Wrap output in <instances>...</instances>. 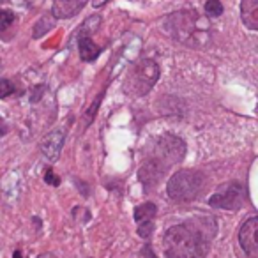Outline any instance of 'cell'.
Listing matches in <instances>:
<instances>
[{
    "instance_id": "cell-20",
    "label": "cell",
    "mask_w": 258,
    "mask_h": 258,
    "mask_svg": "<svg viewBox=\"0 0 258 258\" xmlns=\"http://www.w3.org/2000/svg\"><path fill=\"white\" fill-rule=\"evenodd\" d=\"M142 258H158V256H156V253L152 251V247L147 244V246H144V249H142Z\"/></svg>"
},
{
    "instance_id": "cell-14",
    "label": "cell",
    "mask_w": 258,
    "mask_h": 258,
    "mask_svg": "<svg viewBox=\"0 0 258 258\" xmlns=\"http://www.w3.org/2000/svg\"><path fill=\"white\" fill-rule=\"evenodd\" d=\"M205 13H207V16L218 18V16L223 15V4L219 0H207L205 2Z\"/></svg>"
},
{
    "instance_id": "cell-1",
    "label": "cell",
    "mask_w": 258,
    "mask_h": 258,
    "mask_svg": "<svg viewBox=\"0 0 258 258\" xmlns=\"http://www.w3.org/2000/svg\"><path fill=\"white\" fill-rule=\"evenodd\" d=\"M184 154H186V144L179 137L163 135L161 138H158L152 145L149 158L145 159L138 172V179L145 189H152L168 172L170 166L182 161Z\"/></svg>"
},
{
    "instance_id": "cell-21",
    "label": "cell",
    "mask_w": 258,
    "mask_h": 258,
    "mask_svg": "<svg viewBox=\"0 0 258 258\" xmlns=\"http://www.w3.org/2000/svg\"><path fill=\"white\" fill-rule=\"evenodd\" d=\"M108 0H92V6L94 8H101L103 4H106Z\"/></svg>"
},
{
    "instance_id": "cell-7",
    "label": "cell",
    "mask_w": 258,
    "mask_h": 258,
    "mask_svg": "<svg viewBox=\"0 0 258 258\" xmlns=\"http://www.w3.org/2000/svg\"><path fill=\"white\" fill-rule=\"evenodd\" d=\"M239 242L240 247L244 249V253L249 258L258 256V218L251 216L247 221H244V225L240 226L239 232Z\"/></svg>"
},
{
    "instance_id": "cell-13",
    "label": "cell",
    "mask_w": 258,
    "mask_h": 258,
    "mask_svg": "<svg viewBox=\"0 0 258 258\" xmlns=\"http://www.w3.org/2000/svg\"><path fill=\"white\" fill-rule=\"evenodd\" d=\"M103 97H104V92H101L99 96L94 99V103L89 106V110H87V113H85V118H83V124H85V127L92 124V120L96 118L97 110H99V104H101V99H103Z\"/></svg>"
},
{
    "instance_id": "cell-22",
    "label": "cell",
    "mask_w": 258,
    "mask_h": 258,
    "mask_svg": "<svg viewBox=\"0 0 258 258\" xmlns=\"http://www.w3.org/2000/svg\"><path fill=\"white\" fill-rule=\"evenodd\" d=\"M39 258H57V256L51 253H43V254H39Z\"/></svg>"
},
{
    "instance_id": "cell-19",
    "label": "cell",
    "mask_w": 258,
    "mask_h": 258,
    "mask_svg": "<svg viewBox=\"0 0 258 258\" xmlns=\"http://www.w3.org/2000/svg\"><path fill=\"white\" fill-rule=\"evenodd\" d=\"M44 182L50 184V186H60V177L55 175V172L51 168H48L44 172Z\"/></svg>"
},
{
    "instance_id": "cell-3",
    "label": "cell",
    "mask_w": 258,
    "mask_h": 258,
    "mask_svg": "<svg viewBox=\"0 0 258 258\" xmlns=\"http://www.w3.org/2000/svg\"><path fill=\"white\" fill-rule=\"evenodd\" d=\"M165 30L177 41L189 48H205L211 43L209 22L197 11H177L163 20Z\"/></svg>"
},
{
    "instance_id": "cell-18",
    "label": "cell",
    "mask_w": 258,
    "mask_h": 258,
    "mask_svg": "<svg viewBox=\"0 0 258 258\" xmlns=\"http://www.w3.org/2000/svg\"><path fill=\"white\" fill-rule=\"evenodd\" d=\"M44 90H46V87L43 85V83H39V85H36L32 89V92H30V103H39L41 97H43Z\"/></svg>"
},
{
    "instance_id": "cell-4",
    "label": "cell",
    "mask_w": 258,
    "mask_h": 258,
    "mask_svg": "<svg viewBox=\"0 0 258 258\" xmlns=\"http://www.w3.org/2000/svg\"><path fill=\"white\" fill-rule=\"evenodd\" d=\"M205 186V175L198 170L186 168L179 170L170 177L166 184V193L172 202L177 204H186L198 197L204 191Z\"/></svg>"
},
{
    "instance_id": "cell-5",
    "label": "cell",
    "mask_w": 258,
    "mask_h": 258,
    "mask_svg": "<svg viewBox=\"0 0 258 258\" xmlns=\"http://www.w3.org/2000/svg\"><path fill=\"white\" fill-rule=\"evenodd\" d=\"M159 80V66L152 58H142L131 68L124 82V92L131 97H144Z\"/></svg>"
},
{
    "instance_id": "cell-2",
    "label": "cell",
    "mask_w": 258,
    "mask_h": 258,
    "mask_svg": "<svg viewBox=\"0 0 258 258\" xmlns=\"http://www.w3.org/2000/svg\"><path fill=\"white\" fill-rule=\"evenodd\" d=\"M163 244L166 258H205L209 253V237L189 223L170 226Z\"/></svg>"
},
{
    "instance_id": "cell-24",
    "label": "cell",
    "mask_w": 258,
    "mask_h": 258,
    "mask_svg": "<svg viewBox=\"0 0 258 258\" xmlns=\"http://www.w3.org/2000/svg\"><path fill=\"white\" fill-rule=\"evenodd\" d=\"M13 258H22V253H20V251H15V254H13Z\"/></svg>"
},
{
    "instance_id": "cell-16",
    "label": "cell",
    "mask_w": 258,
    "mask_h": 258,
    "mask_svg": "<svg viewBox=\"0 0 258 258\" xmlns=\"http://www.w3.org/2000/svg\"><path fill=\"white\" fill-rule=\"evenodd\" d=\"M154 232V221H145V223H138V235L142 239H149Z\"/></svg>"
},
{
    "instance_id": "cell-12",
    "label": "cell",
    "mask_w": 258,
    "mask_h": 258,
    "mask_svg": "<svg viewBox=\"0 0 258 258\" xmlns=\"http://www.w3.org/2000/svg\"><path fill=\"white\" fill-rule=\"evenodd\" d=\"M51 27H55V20H53V16H51V15L43 16V18H41L39 22L36 23V27H34V30H32V37H34V39H39V37H43L44 34H46L48 30L51 29Z\"/></svg>"
},
{
    "instance_id": "cell-10",
    "label": "cell",
    "mask_w": 258,
    "mask_h": 258,
    "mask_svg": "<svg viewBox=\"0 0 258 258\" xmlns=\"http://www.w3.org/2000/svg\"><path fill=\"white\" fill-rule=\"evenodd\" d=\"M78 39V51H80V57L82 60L85 62H92L99 57L101 53V48L94 43L90 37H76Z\"/></svg>"
},
{
    "instance_id": "cell-6",
    "label": "cell",
    "mask_w": 258,
    "mask_h": 258,
    "mask_svg": "<svg viewBox=\"0 0 258 258\" xmlns=\"http://www.w3.org/2000/svg\"><path fill=\"white\" fill-rule=\"evenodd\" d=\"M244 186L237 180L233 182H225L216 189V193L209 198V205L223 211H239L244 204Z\"/></svg>"
},
{
    "instance_id": "cell-17",
    "label": "cell",
    "mask_w": 258,
    "mask_h": 258,
    "mask_svg": "<svg viewBox=\"0 0 258 258\" xmlns=\"http://www.w3.org/2000/svg\"><path fill=\"white\" fill-rule=\"evenodd\" d=\"M13 92H15V85H13L9 80L0 78V99H4V97L11 96Z\"/></svg>"
},
{
    "instance_id": "cell-11",
    "label": "cell",
    "mask_w": 258,
    "mask_h": 258,
    "mask_svg": "<svg viewBox=\"0 0 258 258\" xmlns=\"http://www.w3.org/2000/svg\"><path fill=\"white\" fill-rule=\"evenodd\" d=\"M156 214H158V207L152 202H145V204L138 205L135 209V221L145 223V221H154Z\"/></svg>"
},
{
    "instance_id": "cell-9",
    "label": "cell",
    "mask_w": 258,
    "mask_h": 258,
    "mask_svg": "<svg viewBox=\"0 0 258 258\" xmlns=\"http://www.w3.org/2000/svg\"><path fill=\"white\" fill-rule=\"evenodd\" d=\"M240 16L242 23L249 30L258 29V0H242L240 2Z\"/></svg>"
},
{
    "instance_id": "cell-8",
    "label": "cell",
    "mask_w": 258,
    "mask_h": 258,
    "mask_svg": "<svg viewBox=\"0 0 258 258\" xmlns=\"http://www.w3.org/2000/svg\"><path fill=\"white\" fill-rule=\"evenodd\" d=\"M64 140H66V133L57 129V131H51L46 137L41 140V152L43 156L48 159V161H57L58 156H60V151L64 147Z\"/></svg>"
},
{
    "instance_id": "cell-15",
    "label": "cell",
    "mask_w": 258,
    "mask_h": 258,
    "mask_svg": "<svg viewBox=\"0 0 258 258\" xmlns=\"http://www.w3.org/2000/svg\"><path fill=\"white\" fill-rule=\"evenodd\" d=\"M16 20V15L11 9H0V30H6L8 27H11Z\"/></svg>"
},
{
    "instance_id": "cell-23",
    "label": "cell",
    "mask_w": 258,
    "mask_h": 258,
    "mask_svg": "<svg viewBox=\"0 0 258 258\" xmlns=\"http://www.w3.org/2000/svg\"><path fill=\"white\" fill-rule=\"evenodd\" d=\"M58 2H62V4H73L75 0H58Z\"/></svg>"
}]
</instances>
